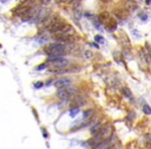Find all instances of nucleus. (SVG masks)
Returning <instances> with one entry per match:
<instances>
[{
  "label": "nucleus",
  "mask_w": 151,
  "mask_h": 149,
  "mask_svg": "<svg viewBox=\"0 0 151 149\" xmlns=\"http://www.w3.org/2000/svg\"><path fill=\"white\" fill-rule=\"evenodd\" d=\"M48 61L57 68H64L69 64V61L64 56H49Z\"/></svg>",
  "instance_id": "f257e3e1"
},
{
  "label": "nucleus",
  "mask_w": 151,
  "mask_h": 149,
  "mask_svg": "<svg viewBox=\"0 0 151 149\" xmlns=\"http://www.w3.org/2000/svg\"><path fill=\"white\" fill-rule=\"evenodd\" d=\"M57 96L61 100H68V98L73 94V89H69V88H59L57 90Z\"/></svg>",
  "instance_id": "f03ea898"
},
{
  "label": "nucleus",
  "mask_w": 151,
  "mask_h": 149,
  "mask_svg": "<svg viewBox=\"0 0 151 149\" xmlns=\"http://www.w3.org/2000/svg\"><path fill=\"white\" fill-rule=\"evenodd\" d=\"M130 11H128L125 7H121V8H116L114 11V16L115 18L118 20H125L130 17Z\"/></svg>",
  "instance_id": "7ed1b4c3"
},
{
  "label": "nucleus",
  "mask_w": 151,
  "mask_h": 149,
  "mask_svg": "<svg viewBox=\"0 0 151 149\" xmlns=\"http://www.w3.org/2000/svg\"><path fill=\"white\" fill-rule=\"evenodd\" d=\"M71 84V81H70V79L68 78H61L59 79V80H57L56 82H55V86L59 89V88H66V87H68L69 85Z\"/></svg>",
  "instance_id": "20e7f679"
},
{
  "label": "nucleus",
  "mask_w": 151,
  "mask_h": 149,
  "mask_svg": "<svg viewBox=\"0 0 151 149\" xmlns=\"http://www.w3.org/2000/svg\"><path fill=\"white\" fill-rule=\"evenodd\" d=\"M48 56H64L66 54V49H54V50H45Z\"/></svg>",
  "instance_id": "39448f33"
},
{
  "label": "nucleus",
  "mask_w": 151,
  "mask_h": 149,
  "mask_svg": "<svg viewBox=\"0 0 151 149\" xmlns=\"http://www.w3.org/2000/svg\"><path fill=\"white\" fill-rule=\"evenodd\" d=\"M106 28L109 30V31H115L117 29V21L114 17H111L109 21L105 24Z\"/></svg>",
  "instance_id": "423d86ee"
},
{
  "label": "nucleus",
  "mask_w": 151,
  "mask_h": 149,
  "mask_svg": "<svg viewBox=\"0 0 151 149\" xmlns=\"http://www.w3.org/2000/svg\"><path fill=\"white\" fill-rule=\"evenodd\" d=\"M124 5L128 11H134L138 8V2L137 0H125Z\"/></svg>",
  "instance_id": "0eeeda50"
},
{
  "label": "nucleus",
  "mask_w": 151,
  "mask_h": 149,
  "mask_svg": "<svg viewBox=\"0 0 151 149\" xmlns=\"http://www.w3.org/2000/svg\"><path fill=\"white\" fill-rule=\"evenodd\" d=\"M54 49H66V46H65V43L57 41V43H49L48 46L45 48V50H54Z\"/></svg>",
  "instance_id": "6e6552de"
},
{
  "label": "nucleus",
  "mask_w": 151,
  "mask_h": 149,
  "mask_svg": "<svg viewBox=\"0 0 151 149\" xmlns=\"http://www.w3.org/2000/svg\"><path fill=\"white\" fill-rule=\"evenodd\" d=\"M102 128H103L102 122H96V123H94V124H92L91 128H90V134H91L92 136H96L97 134L100 132Z\"/></svg>",
  "instance_id": "1a4fd4ad"
},
{
  "label": "nucleus",
  "mask_w": 151,
  "mask_h": 149,
  "mask_svg": "<svg viewBox=\"0 0 151 149\" xmlns=\"http://www.w3.org/2000/svg\"><path fill=\"white\" fill-rule=\"evenodd\" d=\"M111 17L112 16L109 14L108 11H103V13H100V16H98V21H100V23L105 25L106 23L109 21V19H110Z\"/></svg>",
  "instance_id": "9d476101"
},
{
  "label": "nucleus",
  "mask_w": 151,
  "mask_h": 149,
  "mask_svg": "<svg viewBox=\"0 0 151 149\" xmlns=\"http://www.w3.org/2000/svg\"><path fill=\"white\" fill-rule=\"evenodd\" d=\"M108 147H110V141H109V139H107V140H104L103 142H100V144H97L96 146L93 147L92 149H106Z\"/></svg>",
  "instance_id": "9b49d317"
},
{
  "label": "nucleus",
  "mask_w": 151,
  "mask_h": 149,
  "mask_svg": "<svg viewBox=\"0 0 151 149\" xmlns=\"http://www.w3.org/2000/svg\"><path fill=\"white\" fill-rule=\"evenodd\" d=\"M122 94H123L126 98H130V100L132 98V93L128 88H123V89H122Z\"/></svg>",
  "instance_id": "f8f14e48"
},
{
  "label": "nucleus",
  "mask_w": 151,
  "mask_h": 149,
  "mask_svg": "<svg viewBox=\"0 0 151 149\" xmlns=\"http://www.w3.org/2000/svg\"><path fill=\"white\" fill-rule=\"evenodd\" d=\"M92 114H93V110H86V111L83 112V116H82V118H83L84 120L89 119L90 117L92 116Z\"/></svg>",
  "instance_id": "ddd939ff"
},
{
  "label": "nucleus",
  "mask_w": 151,
  "mask_h": 149,
  "mask_svg": "<svg viewBox=\"0 0 151 149\" xmlns=\"http://www.w3.org/2000/svg\"><path fill=\"white\" fill-rule=\"evenodd\" d=\"M79 112H80V109L78 108V107H76V108H73L71 110L69 111V116L73 117V118H75L77 115L79 114Z\"/></svg>",
  "instance_id": "4468645a"
},
{
  "label": "nucleus",
  "mask_w": 151,
  "mask_h": 149,
  "mask_svg": "<svg viewBox=\"0 0 151 149\" xmlns=\"http://www.w3.org/2000/svg\"><path fill=\"white\" fill-rule=\"evenodd\" d=\"M142 110H143L144 114H146V115H150L151 114V108L149 105H147V104H145L143 106V108H142Z\"/></svg>",
  "instance_id": "2eb2a0df"
},
{
  "label": "nucleus",
  "mask_w": 151,
  "mask_h": 149,
  "mask_svg": "<svg viewBox=\"0 0 151 149\" xmlns=\"http://www.w3.org/2000/svg\"><path fill=\"white\" fill-rule=\"evenodd\" d=\"M84 56H85V58L90 60L93 58V53H92V51H90V50H86V51L84 52Z\"/></svg>",
  "instance_id": "dca6fc26"
},
{
  "label": "nucleus",
  "mask_w": 151,
  "mask_h": 149,
  "mask_svg": "<svg viewBox=\"0 0 151 149\" xmlns=\"http://www.w3.org/2000/svg\"><path fill=\"white\" fill-rule=\"evenodd\" d=\"M94 41H96V43H104L106 41L105 38H104L102 35H95L94 36Z\"/></svg>",
  "instance_id": "f3484780"
},
{
  "label": "nucleus",
  "mask_w": 151,
  "mask_h": 149,
  "mask_svg": "<svg viewBox=\"0 0 151 149\" xmlns=\"http://www.w3.org/2000/svg\"><path fill=\"white\" fill-rule=\"evenodd\" d=\"M43 86V82H36V83H34V88H36V89H39V88H41V87Z\"/></svg>",
  "instance_id": "a211bd4d"
},
{
  "label": "nucleus",
  "mask_w": 151,
  "mask_h": 149,
  "mask_svg": "<svg viewBox=\"0 0 151 149\" xmlns=\"http://www.w3.org/2000/svg\"><path fill=\"white\" fill-rule=\"evenodd\" d=\"M46 67H47V64H46V63H43V64L38 65L37 67L35 68V69H36V71H41V69H45Z\"/></svg>",
  "instance_id": "6ab92c4d"
},
{
  "label": "nucleus",
  "mask_w": 151,
  "mask_h": 149,
  "mask_svg": "<svg viewBox=\"0 0 151 149\" xmlns=\"http://www.w3.org/2000/svg\"><path fill=\"white\" fill-rule=\"evenodd\" d=\"M146 138H148V140H147V143L150 144L151 145V135H149V134H147V135L145 136Z\"/></svg>",
  "instance_id": "aec40b11"
},
{
  "label": "nucleus",
  "mask_w": 151,
  "mask_h": 149,
  "mask_svg": "<svg viewBox=\"0 0 151 149\" xmlns=\"http://www.w3.org/2000/svg\"><path fill=\"white\" fill-rule=\"evenodd\" d=\"M51 2V0H41V3H43V4H49V3Z\"/></svg>",
  "instance_id": "412c9836"
},
{
  "label": "nucleus",
  "mask_w": 151,
  "mask_h": 149,
  "mask_svg": "<svg viewBox=\"0 0 151 149\" xmlns=\"http://www.w3.org/2000/svg\"><path fill=\"white\" fill-rule=\"evenodd\" d=\"M145 2H146V4H147V5H150V4H151V0H145Z\"/></svg>",
  "instance_id": "4be33fe9"
},
{
  "label": "nucleus",
  "mask_w": 151,
  "mask_h": 149,
  "mask_svg": "<svg viewBox=\"0 0 151 149\" xmlns=\"http://www.w3.org/2000/svg\"><path fill=\"white\" fill-rule=\"evenodd\" d=\"M102 1H104V2H111V0H102Z\"/></svg>",
  "instance_id": "5701e85b"
},
{
  "label": "nucleus",
  "mask_w": 151,
  "mask_h": 149,
  "mask_svg": "<svg viewBox=\"0 0 151 149\" xmlns=\"http://www.w3.org/2000/svg\"><path fill=\"white\" fill-rule=\"evenodd\" d=\"M106 149H112V148H111V147H108V148H106Z\"/></svg>",
  "instance_id": "b1692460"
}]
</instances>
